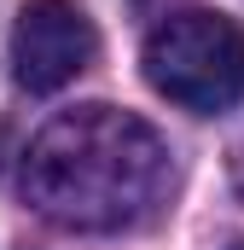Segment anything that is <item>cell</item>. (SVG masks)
Returning a JSON list of instances; mask_svg holds the SVG:
<instances>
[{"mask_svg":"<svg viewBox=\"0 0 244 250\" xmlns=\"http://www.w3.org/2000/svg\"><path fill=\"white\" fill-rule=\"evenodd\" d=\"M175 192L169 140L117 105L59 111L23 151V198L59 233H128Z\"/></svg>","mask_w":244,"mask_h":250,"instance_id":"obj_1","label":"cell"},{"mask_svg":"<svg viewBox=\"0 0 244 250\" xmlns=\"http://www.w3.org/2000/svg\"><path fill=\"white\" fill-rule=\"evenodd\" d=\"M140 64H145V82L192 117L233 111L244 99V29L227 12H203V6L169 12L145 35Z\"/></svg>","mask_w":244,"mask_h":250,"instance_id":"obj_2","label":"cell"},{"mask_svg":"<svg viewBox=\"0 0 244 250\" xmlns=\"http://www.w3.org/2000/svg\"><path fill=\"white\" fill-rule=\"evenodd\" d=\"M6 59L23 93H59L99 59V29L76 0H23Z\"/></svg>","mask_w":244,"mask_h":250,"instance_id":"obj_3","label":"cell"},{"mask_svg":"<svg viewBox=\"0 0 244 250\" xmlns=\"http://www.w3.org/2000/svg\"><path fill=\"white\" fill-rule=\"evenodd\" d=\"M233 250H244V245H233Z\"/></svg>","mask_w":244,"mask_h":250,"instance_id":"obj_4","label":"cell"}]
</instances>
